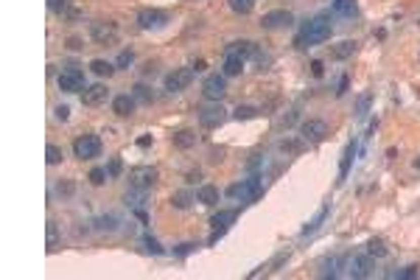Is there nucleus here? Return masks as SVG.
<instances>
[{"label": "nucleus", "instance_id": "obj_1", "mask_svg": "<svg viewBox=\"0 0 420 280\" xmlns=\"http://www.w3.org/2000/svg\"><path fill=\"white\" fill-rule=\"evenodd\" d=\"M325 39H330V12H319L317 17H311L303 25L297 45L300 48H314V45H322Z\"/></svg>", "mask_w": 420, "mask_h": 280}, {"label": "nucleus", "instance_id": "obj_2", "mask_svg": "<svg viewBox=\"0 0 420 280\" xmlns=\"http://www.w3.org/2000/svg\"><path fill=\"white\" fill-rule=\"evenodd\" d=\"M56 84H59L62 92H84L87 90V76H84V70L78 65H67L56 76Z\"/></svg>", "mask_w": 420, "mask_h": 280}, {"label": "nucleus", "instance_id": "obj_3", "mask_svg": "<svg viewBox=\"0 0 420 280\" xmlns=\"http://www.w3.org/2000/svg\"><path fill=\"white\" fill-rule=\"evenodd\" d=\"M261 177L258 174H252L249 179H244V182H235L227 188V196L230 199H238V202H255L261 196Z\"/></svg>", "mask_w": 420, "mask_h": 280}, {"label": "nucleus", "instance_id": "obj_4", "mask_svg": "<svg viewBox=\"0 0 420 280\" xmlns=\"http://www.w3.org/2000/svg\"><path fill=\"white\" fill-rule=\"evenodd\" d=\"M101 154V137L98 134H81L73 140V157L78 160H93Z\"/></svg>", "mask_w": 420, "mask_h": 280}, {"label": "nucleus", "instance_id": "obj_5", "mask_svg": "<svg viewBox=\"0 0 420 280\" xmlns=\"http://www.w3.org/2000/svg\"><path fill=\"white\" fill-rule=\"evenodd\" d=\"M157 177H160V171L154 165H135V168H129V185L138 191H149L157 182Z\"/></svg>", "mask_w": 420, "mask_h": 280}, {"label": "nucleus", "instance_id": "obj_6", "mask_svg": "<svg viewBox=\"0 0 420 280\" xmlns=\"http://www.w3.org/2000/svg\"><path fill=\"white\" fill-rule=\"evenodd\" d=\"M171 23V14L162 12V9H140L138 12V25L143 31H157V28H165Z\"/></svg>", "mask_w": 420, "mask_h": 280}, {"label": "nucleus", "instance_id": "obj_7", "mask_svg": "<svg viewBox=\"0 0 420 280\" xmlns=\"http://www.w3.org/2000/svg\"><path fill=\"white\" fill-rule=\"evenodd\" d=\"M224 92H227V76H224V73H210V76H204V81H202V96L207 98V101H222Z\"/></svg>", "mask_w": 420, "mask_h": 280}, {"label": "nucleus", "instance_id": "obj_8", "mask_svg": "<svg viewBox=\"0 0 420 280\" xmlns=\"http://www.w3.org/2000/svg\"><path fill=\"white\" fill-rule=\"evenodd\" d=\"M90 39L96 45H115V42H118V25L98 20V23L90 25Z\"/></svg>", "mask_w": 420, "mask_h": 280}, {"label": "nucleus", "instance_id": "obj_9", "mask_svg": "<svg viewBox=\"0 0 420 280\" xmlns=\"http://www.w3.org/2000/svg\"><path fill=\"white\" fill-rule=\"evenodd\" d=\"M196 118H199V123H202L204 129H216V126H222V123L227 121V110H224L219 101H213L210 107H202Z\"/></svg>", "mask_w": 420, "mask_h": 280}, {"label": "nucleus", "instance_id": "obj_10", "mask_svg": "<svg viewBox=\"0 0 420 280\" xmlns=\"http://www.w3.org/2000/svg\"><path fill=\"white\" fill-rule=\"evenodd\" d=\"M193 81V67H177V70H171V73L165 76V90L168 92H182L188 84Z\"/></svg>", "mask_w": 420, "mask_h": 280}, {"label": "nucleus", "instance_id": "obj_11", "mask_svg": "<svg viewBox=\"0 0 420 280\" xmlns=\"http://www.w3.org/2000/svg\"><path fill=\"white\" fill-rule=\"evenodd\" d=\"M261 25H264L266 31L288 28V25H294V14L286 12V9H272V12H266L264 17H261Z\"/></svg>", "mask_w": 420, "mask_h": 280}, {"label": "nucleus", "instance_id": "obj_12", "mask_svg": "<svg viewBox=\"0 0 420 280\" xmlns=\"http://www.w3.org/2000/svg\"><path fill=\"white\" fill-rule=\"evenodd\" d=\"M325 134H328V123L325 121H319V118H308V121H303L300 137L306 140V143H319V140H325Z\"/></svg>", "mask_w": 420, "mask_h": 280}, {"label": "nucleus", "instance_id": "obj_13", "mask_svg": "<svg viewBox=\"0 0 420 280\" xmlns=\"http://www.w3.org/2000/svg\"><path fill=\"white\" fill-rule=\"evenodd\" d=\"M356 152H359V140L353 137L348 146H345L342 160H339V179H336V185H345V179H348V174H350V165H353V160H356Z\"/></svg>", "mask_w": 420, "mask_h": 280}, {"label": "nucleus", "instance_id": "obj_14", "mask_svg": "<svg viewBox=\"0 0 420 280\" xmlns=\"http://www.w3.org/2000/svg\"><path fill=\"white\" fill-rule=\"evenodd\" d=\"M345 269H348L350 277L361 280V277H367V274H370L372 261H370L367 255H353V258H348V261H345Z\"/></svg>", "mask_w": 420, "mask_h": 280}, {"label": "nucleus", "instance_id": "obj_15", "mask_svg": "<svg viewBox=\"0 0 420 280\" xmlns=\"http://www.w3.org/2000/svg\"><path fill=\"white\" fill-rule=\"evenodd\" d=\"M135 107H138V98L132 92H120V96L112 98V112L118 118H129L135 112Z\"/></svg>", "mask_w": 420, "mask_h": 280}, {"label": "nucleus", "instance_id": "obj_16", "mask_svg": "<svg viewBox=\"0 0 420 280\" xmlns=\"http://www.w3.org/2000/svg\"><path fill=\"white\" fill-rule=\"evenodd\" d=\"M238 213H241L238 207H224V210L213 213V219H210V227H213V232H224L235 219H238Z\"/></svg>", "mask_w": 420, "mask_h": 280}, {"label": "nucleus", "instance_id": "obj_17", "mask_svg": "<svg viewBox=\"0 0 420 280\" xmlns=\"http://www.w3.org/2000/svg\"><path fill=\"white\" fill-rule=\"evenodd\" d=\"M107 98H109L107 84H90L87 90L81 92V104L84 107H98V104H104Z\"/></svg>", "mask_w": 420, "mask_h": 280}, {"label": "nucleus", "instance_id": "obj_18", "mask_svg": "<svg viewBox=\"0 0 420 280\" xmlns=\"http://www.w3.org/2000/svg\"><path fill=\"white\" fill-rule=\"evenodd\" d=\"M244 56L238 54H224V62H222V73L227 76V79H233V76H241V70H244Z\"/></svg>", "mask_w": 420, "mask_h": 280}, {"label": "nucleus", "instance_id": "obj_19", "mask_svg": "<svg viewBox=\"0 0 420 280\" xmlns=\"http://www.w3.org/2000/svg\"><path fill=\"white\" fill-rule=\"evenodd\" d=\"M224 54H238V56H258V48H255V42H249V39H235V42H230L227 48H224Z\"/></svg>", "mask_w": 420, "mask_h": 280}, {"label": "nucleus", "instance_id": "obj_20", "mask_svg": "<svg viewBox=\"0 0 420 280\" xmlns=\"http://www.w3.org/2000/svg\"><path fill=\"white\" fill-rule=\"evenodd\" d=\"M219 199H222V194H219L216 185H202V188H196V202H202L204 207L219 205Z\"/></svg>", "mask_w": 420, "mask_h": 280}, {"label": "nucleus", "instance_id": "obj_21", "mask_svg": "<svg viewBox=\"0 0 420 280\" xmlns=\"http://www.w3.org/2000/svg\"><path fill=\"white\" fill-rule=\"evenodd\" d=\"M193 202H196V191H191V188H182L171 196V205H174L177 210H185V207L193 205Z\"/></svg>", "mask_w": 420, "mask_h": 280}, {"label": "nucleus", "instance_id": "obj_22", "mask_svg": "<svg viewBox=\"0 0 420 280\" xmlns=\"http://www.w3.org/2000/svg\"><path fill=\"white\" fill-rule=\"evenodd\" d=\"M171 140H174L177 149H191V146H196V132L193 129H180V132L171 134Z\"/></svg>", "mask_w": 420, "mask_h": 280}, {"label": "nucleus", "instance_id": "obj_23", "mask_svg": "<svg viewBox=\"0 0 420 280\" xmlns=\"http://www.w3.org/2000/svg\"><path fill=\"white\" fill-rule=\"evenodd\" d=\"M328 213H330V205H322V207L317 210V216H314V219L308 221L306 227H303V236H311V232H317L319 227H322V221L328 219Z\"/></svg>", "mask_w": 420, "mask_h": 280}, {"label": "nucleus", "instance_id": "obj_24", "mask_svg": "<svg viewBox=\"0 0 420 280\" xmlns=\"http://www.w3.org/2000/svg\"><path fill=\"white\" fill-rule=\"evenodd\" d=\"M356 48H359V42H353V39H342L339 45H333L330 56H333V59H348V56L356 54Z\"/></svg>", "mask_w": 420, "mask_h": 280}, {"label": "nucleus", "instance_id": "obj_25", "mask_svg": "<svg viewBox=\"0 0 420 280\" xmlns=\"http://www.w3.org/2000/svg\"><path fill=\"white\" fill-rule=\"evenodd\" d=\"M330 12L336 17H356V3L353 0H333L330 3Z\"/></svg>", "mask_w": 420, "mask_h": 280}, {"label": "nucleus", "instance_id": "obj_26", "mask_svg": "<svg viewBox=\"0 0 420 280\" xmlns=\"http://www.w3.org/2000/svg\"><path fill=\"white\" fill-rule=\"evenodd\" d=\"M90 70H93L96 76H101V79H104V76L109 79V76H112L115 70H118V67H115V62H107V59H93V62H90Z\"/></svg>", "mask_w": 420, "mask_h": 280}, {"label": "nucleus", "instance_id": "obj_27", "mask_svg": "<svg viewBox=\"0 0 420 280\" xmlns=\"http://www.w3.org/2000/svg\"><path fill=\"white\" fill-rule=\"evenodd\" d=\"M258 107H249V104H241V107H235L233 118L235 121H249V118H258Z\"/></svg>", "mask_w": 420, "mask_h": 280}, {"label": "nucleus", "instance_id": "obj_28", "mask_svg": "<svg viewBox=\"0 0 420 280\" xmlns=\"http://www.w3.org/2000/svg\"><path fill=\"white\" fill-rule=\"evenodd\" d=\"M277 149H280V152H286V154H300L303 149H306V140H280V143H277Z\"/></svg>", "mask_w": 420, "mask_h": 280}, {"label": "nucleus", "instance_id": "obj_29", "mask_svg": "<svg viewBox=\"0 0 420 280\" xmlns=\"http://www.w3.org/2000/svg\"><path fill=\"white\" fill-rule=\"evenodd\" d=\"M370 104H372V96H370V92L359 96V101H356V118H359V121H364V118H367V112H370Z\"/></svg>", "mask_w": 420, "mask_h": 280}, {"label": "nucleus", "instance_id": "obj_30", "mask_svg": "<svg viewBox=\"0 0 420 280\" xmlns=\"http://www.w3.org/2000/svg\"><path fill=\"white\" fill-rule=\"evenodd\" d=\"M132 96L138 98L140 104H151V101H154V92H151V87H146V84H135L132 87Z\"/></svg>", "mask_w": 420, "mask_h": 280}, {"label": "nucleus", "instance_id": "obj_31", "mask_svg": "<svg viewBox=\"0 0 420 280\" xmlns=\"http://www.w3.org/2000/svg\"><path fill=\"white\" fill-rule=\"evenodd\" d=\"M62 157H65L62 146H56V143H48V149H45V160H48V165H59Z\"/></svg>", "mask_w": 420, "mask_h": 280}, {"label": "nucleus", "instance_id": "obj_32", "mask_svg": "<svg viewBox=\"0 0 420 280\" xmlns=\"http://www.w3.org/2000/svg\"><path fill=\"white\" fill-rule=\"evenodd\" d=\"M339 263H342L339 258H325V261L319 263V266H322V272H319V274H322V277H339V272H336V266H339Z\"/></svg>", "mask_w": 420, "mask_h": 280}, {"label": "nucleus", "instance_id": "obj_33", "mask_svg": "<svg viewBox=\"0 0 420 280\" xmlns=\"http://www.w3.org/2000/svg\"><path fill=\"white\" fill-rule=\"evenodd\" d=\"M96 227H98V230H109V232H112V230H118V219H115L112 213L98 216V219H96Z\"/></svg>", "mask_w": 420, "mask_h": 280}, {"label": "nucleus", "instance_id": "obj_34", "mask_svg": "<svg viewBox=\"0 0 420 280\" xmlns=\"http://www.w3.org/2000/svg\"><path fill=\"white\" fill-rule=\"evenodd\" d=\"M367 252H370V255H375V258H384L387 255V247H384V241H381V238H370V241H367Z\"/></svg>", "mask_w": 420, "mask_h": 280}, {"label": "nucleus", "instance_id": "obj_35", "mask_svg": "<svg viewBox=\"0 0 420 280\" xmlns=\"http://www.w3.org/2000/svg\"><path fill=\"white\" fill-rule=\"evenodd\" d=\"M227 3L235 14H249L252 6H255V0H227Z\"/></svg>", "mask_w": 420, "mask_h": 280}, {"label": "nucleus", "instance_id": "obj_36", "mask_svg": "<svg viewBox=\"0 0 420 280\" xmlns=\"http://www.w3.org/2000/svg\"><path fill=\"white\" fill-rule=\"evenodd\" d=\"M48 9L54 14H62V17H67L70 14V0H48Z\"/></svg>", "mask_w": 420, "mask_h": 280}, {"label": "nucleus", "instance_id": "obj_37", "mask_svg": "<svg viewBox=\"0 0 420 280\" xmlns=\"http://www.w3.org/2000/svg\"><path fill=\"white\" fill-rule=\"evenodd\" d=\"M132 62H135V54H132V51H120L118 59H115V67H118V70H123V67H129Z\"/></svg>", "mask_w": 420, "mask_h": 280}, {"label": "nucleus", "instance_id": "obj_38", "mask_svg": "<svg viewBox=\"0 0 420 280\" xmlns=\"http://www.w3.org/2000/svg\"><path fill=\"white\" fill-rule=\"evenodd\" d=\"M120 171H123V160H120V157H112V160H109V165H107V174H109V179L120 177Z\"/></svg>", "mask_w": 420, "mask_h": 280}, {"label": "nucleus", "instance_id": "obj_39", "mask_svg": "<svg viewBox=\"0 0 420 280\" xmlns=\"http://www.w3.org/2000/svg\"><path fill=\"white\" fill-rule=\"evenodd\" d=\"M107 179H109L107 168H93V171H90V182H93V185H104Z\"/></svg>", "mask_w": 420, "mask_h": 280}, {"label": "nucleus", "instance_id": "obj_40", "mask_svg": "<svg viewBox=\"0 0 420 280\" xmlns=\"http://www.w3.org/2000/svg\"><path fill=\"white\" fill-rule=\"evenodd\" d=\"M143 244H146V250H149L151 255H162V247H160V241H157V238L143 236Z\"/></svg>", "mask_w": 420, "mask_h": 280}, {"label": "nucleus", "instance_id": "obj_41", "mask_svg": "<svg viewBox=\"0 0 420 280\" xmlns=\"http://www.w3.org/2000/svg\"><path fill=\"white\" fill-rule=\"evenodd\" d=\"M193 250H196V244H191V241H188V244H180V247H177V250H174V255H177V258H185V255H191Z\"/></svg>", "mask_w": 420, "mask_h": 280}, {"label": "nucleus", "instance_id": "obj_42", "mask_svg": "<svg viewBox=\"0 0 420 280\" xmlns=\"http://www.w3.org/2000/svg\"><path fill=\"white\" fill-rule=\"evenodd\" d=\"M56 238H59V230H56L54 221H48V250H54L56 247Z\"/></svg>", "mask_w": 420, "mask_h": 280}, {"label": "nucleus", "instance_id": "obj_43", "mask_svg": "<svg viewBox=\"0 0 420 280\" xmlns=\"http://www.w3.org/2000/svg\"><path fill=\"white\" fill-rule=\"evenodd\" d=\"M348 87H350V79H348V73H345L342 79H339V87H336V96H345V92H348Z\"/></svg>", "mask_w": 420, "mask_h": 280}, {"label": "nucleus", "instance_id": "obj_44", "mask_svg": "<svg viewBox=\"0 0 420 280\" xmlns=\"http://www.w3.org/2000/svg\"><path fill=\"white\" fill-rule=\"evenodd\" d=\"M56 118H59V121H67V118H70V107L59 104V107H56Z\"/></svg>", "mask_w": 420, "mask_h": 280}, {"label": "nucleus", "instance_id": "obj_45", "mask_svg": "<svg viewBox=\"0 0 420 280\" xmlns=\"http://www.w3.org/2000/svg\"><path fill=\"white\" fill-rule=\"evenodd\" d=\"M311 73L317 76V79L325 73V65H322V62H319V59H314V62H311Z\"/></svg>", "mask_w": 420, "mask_h": 280}, {"label": "nucleus", "instance_id": "obj_46", "mask_svg": "<svg viewBox=\"0 0 420 280\" xmlns=\"http://www.w3.org/2000/svg\"><path fill=\"white\" fill-rule=\"evenodd\" d=\"M59 194L62 196H70L73 194V182H59Z\"/></svg>", "mask_w": 420, "mask_h": 280}, {"label": "nucleus", "instance_id": "obj_47", "mask_svg": "<svg viewBox=\"0 0 420 280\" xmlns=\"http://www.w3.org/2000/svg\"><path fill=\"white\" fill-rule=\"evenodd\" d=\"M67 48L78 51V48H81V39H78V37H70V39H67Z\"/></svg>", "mask_w": 420, "mask_h": 280}, {"label": "nucleus", "instance_id": "obj_48", "mask_svg": "<svg viewBox=\"0 0 420 280\" xmlns=\"http://www.w3.org/2000/svg\"><path fill=\"white\" fill-rule=\"evenodd\" d=\"M135 216H138L143 224H149V216H146V210H140V207H135Z\"/></svg>", "mask_w": 420, "mask_h": 280}, {"label": "nucleus", "instance_id": "obj_49", "mask_svg": "<svg viewBox=\"0 0 420 280\" xmlns=\"http://www.w3.org/2000/svg\"><path fill=\"white\" fill-rule=\"evenodd\" d=\"M138 146H140V149H149V146H151V134H146V137H140V140H138Z\"/></svg>", "mask_w": 420, "mask_h": 280}]
</instances>
